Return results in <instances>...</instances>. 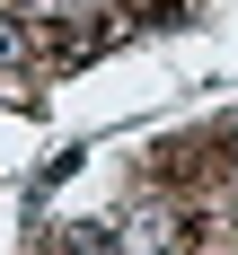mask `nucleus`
Instances as JSON below:
<instances>
[{"mask_svg": "<svg viewBox=\"0 0 238 255\" xmlns=\"http://www.w3.org/2000/svg\"><path fill=\"white\" fill-rule=\"evenodd\" d=\"M71 255H124V247L106 238V220H79V229H71Z\"/></svg>", "mask_w": 238, "mask_h": 255, "instance_id": "nucleus-1", "label": "nucleus"}, {"mask_svg": "<svg viewBox=\"0 0 238 255\" xmlns=\"http://www.w3.org/2000/svg\"><path fill=\"white\" fill-rule=\"evenodd\" d=\"M0 62H26V26L18 18H0Z\"/></svg>", "mask_w": 238, "mask_h": 255, "instance_id": "nucleus-2", "label": "nucleus"}]
</instances>
